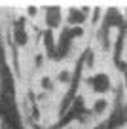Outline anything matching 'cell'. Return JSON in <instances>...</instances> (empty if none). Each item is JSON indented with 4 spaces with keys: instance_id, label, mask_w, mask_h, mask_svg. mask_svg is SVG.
Here are the masks:
<instances>
[{
    "instance_id": "obj_10",
    "label": "cell",
    "mask_w": 127,
    "mask_h": 129,
    "mask_svg": "<svg viewBox=\"0 0 127 129\" xmlns=\"http://www.w3.org/2000/svg\"><path fill=\"white\" fill-rule=\"evenodd\" d=\"M123 78H125V85H127V70H125V74H123Z\"/></svg>"
},
{
    "instance_id": "obj_9",
    "label": "cell",
    "mask_w": 127,
    "mask_h": 129,
    "mask_svg": "<svg viewBox=\"0 0 127 129\" xmlns=\"http://www.w3.org/2000/svg\"><path fill=\"white\" fill-rule=\"evenodd\" d=\"M93 129H108V125H97V127H93Z\"/></svg>"
},
{
    "instance_id": "obj_4",
    "label": "cell",
    "mask_w": 127,
    "mask_h": 129,
    "mask_svg": "<svg viewBox=\"0 0 127 129\" xmlns=\"http://www.w3.org/2000/svg\"><path fill=\"white\" fill-rule=\"evenodd\" d=\"M118 25H123L121 15H119L116 10H110V13H108V17H106V28L108 27H118Z\"/></svg>"
},
{
    "instance_id": "obj_6",
    "label": "cell",
    "mask_w": 127,
    "mask_h": 129,
    "mask_svg": "<svg viewBox=\"0 0 127 129\" xmlns=\"http://www.w3.org/2000/svg\"><path fill=\"white\" fill-rule=\"evenodd\" d=\"M106 108H108V101L106 99H99V101H95V105H93V112L95 114H103Z\"/></svg>"
},
{
    "instance_id": "obj_1",
    "label": "cell",
    "mask_w": 127,
    "mask_h": 129,
    "mask_svg": "<svg viewBox=\"0 0 127 129\" xmlns=\"http://www.w3.org/2000/svg\"><path fill=\"white\" fill-rule=\"evenodd\" d=\"M87 84L91 85V89L95 93H106L108 89H110V78H108L106 74L99 72V74H93L87 80Z\"/></svg>"
},
{
    "instance_id": "obj_3",
    "label": "cell",
    "mask_w": 127,
    "mask_h": 129,
    "mask_svg": "<svg viewBox=\"0 0 127 129\" xmlns=\"http://www.w3.org/2000/svg\"><path fill=\"white\" fill-rule=\"evenodd\" d=\"M83 21H85V12H80V10H70L68 12V25L70 27H78V25H82Z\"/></svg>"
},
{
    "instance_id": "obj_2",
    "label": "cell",
    "mask_w": 127,
    "mask_h": 129,
    "mask_svg": "<svg viewBox=\"0 0 127 129\" xmlns=\"http://www.w3.org/2000/svg\"><path fill=\"white\" fill-rule=\"evenodd\" d=\"M46 21H48L49 28H55L61 25V10L59 8H49L48 13H46Z\"/></svg>"
},
{
    "instance_id": "obj_5",
    "label": "cell",
    "mask_w": 127,
    "mask_h": 129,
    "mask_svg": "<svg viewBox=\"0 0 127 129\" xmlns=\"http://www.w3.org/2000/svg\"><path fill=\"white\" fill-rule=\"evenodd\" d=\"M15 42L21 46L27 44V32H25V27L23 25H17L15 27Z\"/></svg>"
},
{
    "instance_id": "obj_7",
    "label": "cell",
    "mask_w": 127,
    "mask_h": 129,
    "mask_svg": "<svg viewBox=\"0 0 127 129\" xmlns=\"http://www.w3.org/2000/svg\"><path fill=\"white\" fill-rule=\"evenodd\" d=\"M59 80H61V82H70V72H61Z\"/></svg>"
},
{
    "instance_id": "obj_8",
    "label": "cell",
    "mask_w": 127,
    "mask_h": 129,
    "mask_svg": "<svg viewBox=\"0 0 127 129\" xmlns=\"http://www.w3.org/2000/svg\"><path fill=\"white\" fill-rule=\"evenodd\" d=\"M42 84H44V87H49V85H51V80H48V78H44V80H42Z\"/></svg>"
}]
</instances>
